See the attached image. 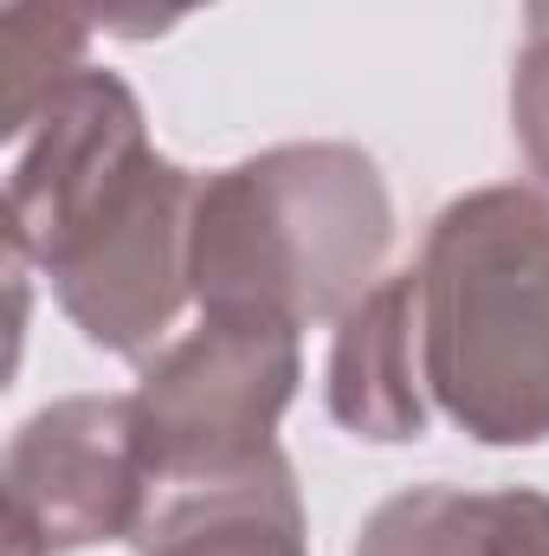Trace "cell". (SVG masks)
Instances as JSON below:
<instances>
[{
  "instance_id": "obj_1",
  "label": "cell",
  "mask_w": 549,
  "mask_h": 556,
  "mask_svg": "<svg viewBox=\"0 0 549 556\" xmlns=\"http://www.w3.org/2000/svg\"><path fill=\"white\" fill-rule=\"evenodd\" d=\"M426 395L478 446L549 440V188L491 181L420 240Z\"/></svg>"
},
{
  "instance_id": "obj_2",
  "label": "cell",
  "mask_w": 549,
  "mask_h": 556,
  "mask_svg": "<svg viewBox=\"0 0 549 556\" xmlns=\"http://www.w3.org/2000/svg\"><path fill=\"white\" fill-rule=\"evenodd\" d=\"M395 253V194L356 142H278L194 194V304L336 324Z\"/></svg>"
},
{
  "instance_id": "obj_3",
  "label": "cell",
  "mask_w": 549,
  "mask_h": 556,
  "mask_svg": "<svg viewBox=\"0 0 549 556\" xmlns=\"http://www.w3.org/2000/svg\"><path fill=\"white\" fill-rule=\"evenodd\" d=\"M194 194L201 175L149 130L111 137L7 201L13 260L46 273L91 350L149 363L194 298Z\"/></svg>"
},
{
  "instance_id": "obj_4",
  "label": "cell",
  "mask_w": 549,
  "mask_h": 556,
  "mask_svg": "<svg viewBox=\"0 0 549 556\" xmlns=\"http://www.w3.org/2000/svg\"><path fill=\"white\" fill-rule=\"evenodd\" d=\"M297 324L266 311H201V324L142 363L137 427L162 485L246 472L278 446L297 395Z\"/></svg>"
},
{
  "instance_id": "obj_5",
  "label": "cell",
  "mask_w": 549,
  "mask_h": 556,
  "mask_svg": "<svg viewBox=\"0 0 549 556\" xmlns=\"http://www.w3.org/2000/svg\"><path fill=\"white\" fill-rule=\"evenodd\" d=\"M7 556H72L137 544L162 492L130 395H65L26 415L0 459Z\"/></svg>"
},
{
  "instance_id": "obj_6",
  "label": "cell",
  "mask_w": 549,
  "mask_h": 556,
  "mask_svg": "<svg viewBox=\"0 0 549 556\" xmlns=\"http://www.w3.org/2000/svg\"><path fill=\"white\" fill-rule=\"evenodd\" d=\"M330 420L375 446H408L426 433V369H420V278L382 273L330 337L323 369Z\"/></svg>"
},
{
  "instance_id": "obj_7",
  "label": "cell",
  "mask_w": 549,
  "mask_h": 556,
  "mask_svg": "<svg viewBox=\"0 0 549 556\" xmlns=\"http://www.w3.org/2000/svg\"><path fill=\"white\" fill-rule=\"evenodd\" d=\"M137 556H310L291 459L272 446L246 472L162 485L137 531Z\"/></svg>"
},
{
  "instance_id": "obj_8",
  "label": "cell",
  "mask_w": 549,
  "mask_h": 556,
  "mask_svg": "<svg viewBox=\"0 0 549 556\" xmlns=\"http://www.w3.org/2000/svg\"><path fill=\"white\" fill-rule=\"evenodd\" d=\"M349 556H549V492L408 485L362 518Z\"/></svg>"
},
{
  "instance_id": "obj_9",
  "label": "cell",
  "mask_w": 549,
  "mask_h": 556,
  "mask_svg": "<svg viewBox=\"0 0 549 556\" xmlns=\"http://www.w3.org/2000/svg\"><path fill=\"white\" fill-rule=\"evenodd\" d=\"M91 20L78 0H7V124L78 72Z\"/></svg>"
},
{
  "instance_id": "obj_10",
  "label": "cell",
  "mask_w": 549,
  "mask_h": 556,
  "mask_svg": "<svg viewBox=\"0 0 549 556\" xmlns=\"http://www.w3.org/2000/svg\"><path fill=\"white\" fill-rule=\"evenodd\" d=\"M511 137L549 181V0H524V46L511 65Z\"/></svg>"
},
{
  "instance_id": "obj_11",
  "label": "cell",
  "mask_w": 549,
  "mask_h": 556,
  "mask_svg": "<svg viewBox=\"0 0 549 556\" xmlns=\"http://www.w3.org/2000/svg\"><path fill=\"white\" fill-rule=\"evenodd\" d=\"M78 7H85V20H91L98 33L130 39V46H149V39L175 33L188 13H201V7H214V0H78Z\"/></svg>"
}]
</instances>
